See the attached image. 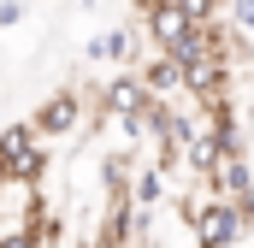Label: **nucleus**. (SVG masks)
<instances>
[{"mask_svg": "<svg viewBox=\"0 0 254 248\" xmlns=\"http://www.w3.org/2000/svg\"><path fill=\"white\" fill-rule=\"evenodd\" d=\"M89 6H95V0H89Z\"/></svg>", "mask_w": 254, "mask_h": 248, "instance_id": "18", "label": "nucleus"}, {"mask_svg": "<svg viewBox=\"0 0 254 248\" xmlns=\"http://www.w3.org/2000/svg\"><path fill=\"white\" fill-rule=\"evenodd\" d=\"M231 71H237V60L231 54H201V60H184V95L190 101H225L231 95Z\"/></svg>", "mask_w": 254, "mask_h": 248, "instance_id": "4", "label": "nucleus"}, {"mask_svg": "<svg viewBox=\"0 0 254 248\" xmlns=\"http://www.w3.org/2000/svg\"><path fill=\"white\" fill-rule=\"evenodd\" d=\"M0 248H48V231H36V225H12V231H0Z\"/></svg>", "mask_w": 254, "mask_h": 248, "instance_id": "10", "label": "nucleus"}, {"mask_svg": "<svg viewBox=\"0 0 254 248\" xmlns=\"http://www.w3.org/2000/svg\"><path fill=\"white\" fill-rule=\"evenodd\" d=\"M130 54H136V36H130L125 24H119V30H107V36H95V42H89V60H130Z\"/></svg>", "mask_w": 254, "mask_h": 248, "instance_id": "9", "label": "nucleus"}, {"mask_svg": "<svg viewBox=\"0 0 254 248\" xmlns=\"http://www.w3.org/2000/svg\"><path fill=\"white\" fill-rule=\"evenodd\" d=\"M130 201H136V207H160V201H166V166H160V160H154V166H136Z\"/></svg>", "mask_w": 254, "mask_h": 248, "instance_id": "8", "label": "nucleus"}, {"mask_svg": "<svg viewBox=\"0 0 254 248\" xmlns=\"http://www.w3.org/2000/svg\"><path fill=\"white\" fill-rule=\"evenodd\" d=\"M207 184H213V195H225V201H237V195H254V172H249V160H243V148H225V154L213 160Z\"/></svg>", "mask_w": 254, "mask_h": 248, "instance_id": "6", "label": "nucleus"}, {"mask_svg": "<svg viewBox=\"0 0 254 248\" xmlns=\"http://www.w3.org/2000/svg\"><path fill=\"white\" fill-rule=\"evenodd\" d=\"M249 237H254V225H249Z\"/></svg>", "mask_w": 254, "mask_h": 248, "instance_id": "16", "label": "nucleus"}, {"mask_svg": "<svg viewBox=\"0 0 254 248\" xmlns=\"http://www.w3.org/2000/svg\"><path fill=\"white\" fill-rule=\"evenodd\" d=\"M172 6H184V12H190L195 24H213V18L225 12V0H172Z\"/></svg>", "mask_w": 254, "mask_h": 248, "instance_id": "12", "label": "nucleus"}, {"mask_svg": "<svg viewBox=\"0 0 254 248\" xmlns=\"http://www.w3.org/2000/svg\"><path fill=\"white\" fill-rule=\"evenodd\" d=\"M142 83H148V95H160V101H172V95L190 89V83H184V60H172V54H160V60L142 65Z\"/></svg>", "mask_w": 254, "mask_h": 248, "instance_id": "7", "label": "nucleus"}, {"mask_svg": "<svg viewBox=\"0 0 254 248\" xmlns=\"http://www.w3.org/2000/svg\"><path fill=\"white\" fill-rule=\"evenodd\" d=\"M48 248H54V243H48Z\"/></svg>", "mask_w": 254, "mask_h": 248, "instance_id": "19", "label": "nucleus"}, {"mask_svg": "<svg viewBox=\"0 0 254 248\" xmlns=\"http://www.w3.org/2000/svg\"><path fill=\"white\" fill-rule=\"evenodd\" d=\"M89 248H101V243H89Z\"/></svg>", "mask_w": 254, "mask_h": 248, "instance_id": "17", "label": "nucleus"}, {"mask_svg": "<svg viewBox=\"0 0 254 248\" xmlns=\"http://www.w3.org/2000/svg\"><path fill=\"white\" fill-rule=\"evenodd\" d=\"M48 166H54V154H48V142L36 136L30 148H18V154H6V160H0V178H6V184H18V189H42Z\"/></svg>", "mask_w": 254, "mask_h": 248, "instance_id": "5", "label": "nucleus"}, {"mask_svg": "<svg viewBox=\"0 0 254 248\" xmlns=\"http://www.w3.org/2000/svg\"><path fill=\"white\" fill-rule=\"evenodd\" d=\"M30 142H36V124H30V119H24V124H6V130H0V160L18 154V148H30Z\"/></svg>", "mask_w": 254, "mask_h": 248, "instance_id": "11", "label": "nucleus"}, {"mask_svg": "<svg viewBox=\"0 0 254 248\" xmlns=\"http://www.w3.org/2000/svg\"><path fill=\"white\" fill-rule=\"evenodd\" d=\"M148 101H154V95H148L142 71H125V77H113V83L95 89V113H89V119H95V130H101L107 119H130V113H142Z\"/></svg>", "mask_w": 254, "mask_h": 248, "instance_id": "2", "label": "nucleus"}, {"mask_svg": "<svg viewBox=\"0 0 254 248\" xmlns=\"http://www.w3.org/2000/svg\"><path fill=\"white\" fill-rule=\"evenodd\" d=\"M195 248H231L237 237H249V225H243V213L225 201V195H213V201H201V213H195Z\"/></svg>", "mask_w": 254, "mask_h": 248, "instance_id": "3", "label": "nucleus"}, {"mask_svg": "<svg viewBox=\"0 0 254 248\" xmlns=\"http://www.w3.org/2000/svg\"><path fill=\"white\" fill-rule=\"evenodd\" d=\"M136 6H142V12H148V6H166V0H136Z\"/></svg>", "mask_w": 254, "mask_h": 248, "instance_id": "15", "label": "nucleus"}, {"mask_svg": "<svg viewBox=\"0 0 254 248\" xmlns=\"http://www.w3.org/2000/svg\"><path fill=\"white\" fill-rule=\"evenodd\" d=\"M18 18H24V0H0V30H12Z\"/></svg>", "mask_w": 254, "mask_h": 248, "instance_id": "14", "label": "nucleus"}, {"mask_svg": "<svg viewBox=\"0 0 254 248\" xmlns=\"http://www.w3.org/2000/svg\"><path fill=\"white\" fill-rule=\"evenodd\" d=\"M95 113V95H77V89H60V95H48L36 113H30V124H36V136L42 142H60V136H71L77 124Z\"/></svg>", "mask_w": 254, "mask_h": 248, "instance_id": "1", "label": "nucleus"}, {"mask_svg": "<svg viewBox=\"0 0 254 248\" xmlns=\"http://www.w3.org/2000/svg\"><path fill=\"white\" fill-rule=\"evenodd\" d=\"M225 12L237 18V30H249V36H254V0H225Z\"/></svg>", "mask_w": 254, "mask_h": 248, "instance_id": "13", "label": "nucleus"}]
</instances>
